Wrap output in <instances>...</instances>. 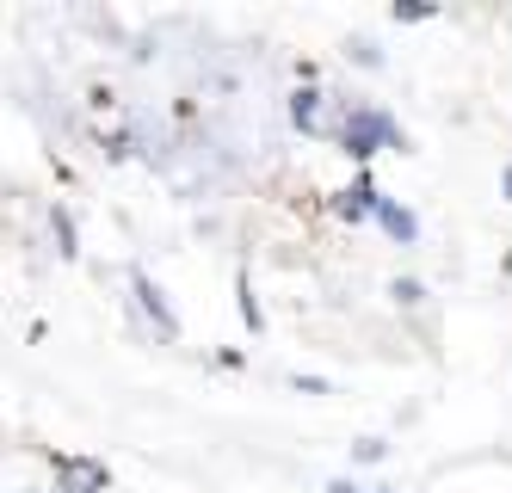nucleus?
I'll use <instances>...</instances> for the list:
<instances>
[{
  "instance_id": "1",
  "label": "nucleus",
  "mask_w": 512,
  "mask_h": 493,
  "mask_svg": "<svg viewBox=\"0 0 512 493\" xmlns=\"http://www.w3.org/2000/svg\"><path fill=\"white\" fill-rule=\"evenodd\" d=\"M334 142L346 148L352 161H371L377 148H408V136H401V124L389 118L383 105H364V99H358V105L346 111V124H340V136H334Z\"/></svg>"
},
{
  "instance_id": "2",
  "label": "nucleus",
  "mask_w": 512,
  "mask_h": 493,
  "mask_svg": "<svg viewBox=\"0 0 512 493\" xmlns=\"http://www.w3.org/2000/svg\"><path fill=\"white\" fill-rule=\"evenodd\" d=\"M130 290H136V309L149 315V327H155L161 339H179V315H173V302L161 296V284H155L149 272H142V265L130 272Z\"/></svg>"
},
{
  "instance_id": "3",
  "label": "nucleus",
  "mask_w": 512,
  "mask_h": 493,
  "mask_svg": "<svg viewBox=\"0 0 512 493\" xmlns=\"http://www.w3.org/2000/svg\"><path fill=\"white\" fill-rule=\"evenodd\" d=\"M105 487H112L105 463H93V457H56V493H105Z\"/></svg>"
},
{
  "instance_id": "4",
  "label": "nucleus",
  "mask_w": 512,
  "mask_h": 493,
  "mask_svg": "<svg viewBox=\"0 0 512 493\" xmlns=\"http://www.w3.org/2000/svg\"><path fill=\"white\" fill-rule=\"evenodd\" d=\"M321 99H327V93H321V87H309V81H303V87H297V93H290V124H297V130H303V136H340V130H334V124H327V118H321Z\"/></svg>"
},
{
  "instance_id": "5",
  "label": "nucleus",
  "mask_w": 512,
  "mask_h": 493,
  "mask_svg": "<svg viewBox=\"0 0 512 493\" xmlns=\"http://www.w3.org/2000/svg\"><path fill=\"white\" fill-rule=\"evenodd\" d=\"M334 210H340L346 222H371V216L383 210V198H377V185H371V173H358V179L346 185V192L334 198Z\"/></svg>"
},
{
  "instance_id": "6",
  "label": "nucleus",
  "mask_w": 512,
  "mask_h": 493,
  "mask_svg": "<svg viewBox=\"0 0 512 493\" xmlns=\"http://www.w3.org/2000/svg\"><path fill=\"white\" fill-rule=\"evenodd\" d=\"M377 222H383V229H389V241H401V247H414V241H420V216H414L408 204H395V198H383Z\"/></svg>"
},
{
  "instance_id": "7",
  "label": "nucleus",
  "mask_w": 512,
  "mask_h": 493,
  "mask_svg": "<svg viewBox=\"0 0 512 493\" xmlns=\"http://www.w3.org/2000/svg\"><path fill=\"white\" fill-rule=\"evenodd\" d=\"M50 229H56V253H62V259H75V253H81V247H75V216H68L62 204L50 210Z\"/></svg>"
},
{
  "instance_id": "8",
  "label": "nucleus",
  "mask_w": 512,
  "mask_h": 493,
  "mask_svg": "<svg viewBox=\"0 0 512 493\" xmlns=\"http://www.w3.org/2000/svg\"><path fill=\"white\" fill-rule=\"evenodd\" d=\"M346 56H352L358 68H383V50H377V37H352V44H346Z\"/></svg>"
},
{
  "instance_id": "9",
  "label": "nucleus",
  "mask_w": 512,
  "mask_h": 493,
  "mask_svg": "<svg viewBox=\"0 0 512 493\" xmlns=\"http://www.w3.org/2000/svg\"><path fill=\"white\" fill-rule=\"evenodd\" d=\"M389 296L401 302V309H420V302H426V284H420V278H395V284H389Z\"/></svg>"
},
{
  "instance_id": "10",
  "label": "nucleus",
  "mask_w": 512,
  "mask_h": 493,
  "mask_svg": "<svg viewBox=\"0 0 512 493\" xmlns=\"http://www.w3.org/2000/svg\"><path fill=\"white\" fill-rule=\"evenodd\" d=\"M389 19H395V25H420V19H432V7H426V0H395Z\"/></svg>"
},
{
  "instance_id": "11",
  "label": "nucleus",
  "mask_w": 512,
  "mask_h": 493,
  "mask_svg": "<svg viewBox=\"0 0 512 493\" xmlns=\"http://www.w3.org/2000/svg\"><path fill=\"white\" fill-rule=\"evenodd\" d=\"M383 457H389L383 438H358V444H352V463H383Z\"/></svg>"
},
{
  "instance_id": "12",
  "label": "nucleus",
  "mask_w": 512,
  "mask_h": 493,
  "mask_svg": "<svg viewBox=\"0 0 512 493\" xmlns=\"http://www.w3.org/2000/svg\"><path fill=\"white\" fill-rule=\"evenodd\" d=\"M327 493H395V487H358V481H327Z\"/></svg>"
},
{
  "instance_id": "13",
  "label": "nucleus",
  "mask_w": 512,
  "mask_h": 493,
  "mask_svg": "<svg viewBox=\"0 0 512 493\" xmlns=\"http://www.w3.org/2000/svg\"><path fill=\"white\" fill-rule=\"evenodd\" d=\"M500 192H506V198H512V167H506V185H500Z\"/></svg>"
}]
</instances>
